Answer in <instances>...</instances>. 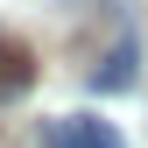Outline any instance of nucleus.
<instances>
[{
    "mask_svg": "<svg viewBox=\"0 0 148 148\" xmlns=\"http://www.w3.org/2000/svg\"><path fill=\"white\" fill-rule=\"evenodd\" d=\"M134 78H141V42H134V35L120 28L113 42H106V57L92 64V92H127Z\"/></svg>",
    "mask_w": 148,
    "mask_h": 148,
    "instance_id": "f257e3e1",
    "label": "nucleus"
},
{
    "mask_svg": "<svg viewBox=\"0 0 148 148\" xmlns=\"http://www.w3.org/2000/svg\"><path fill=\"white\" fill-rule=\"evenodd\" d=\"M42 148H120V134L106 120H92V113H57L42 127Z\"/></svg>",
    "mask_w": 148,
    "mask_h": 148,
    "instance_id": "f03ea898",
    "label": "nucleus"
},
{
    "mask_svg": "<svg viewBox=\"0 0 148 148\" xmlns=\"http://www.w3.org/2000/svg\"><path fill=\"white\" fill-rule=\"evenodd\" d=\"M28 85H35V57L14 42V35H0V106H7V99H21Z\"/></svg>",
    "mask_w": 148,
    "mask_h": 148,
    "instance_id": "7ed1b4c3",
    "label": "nucleus"
}]
</instances>
